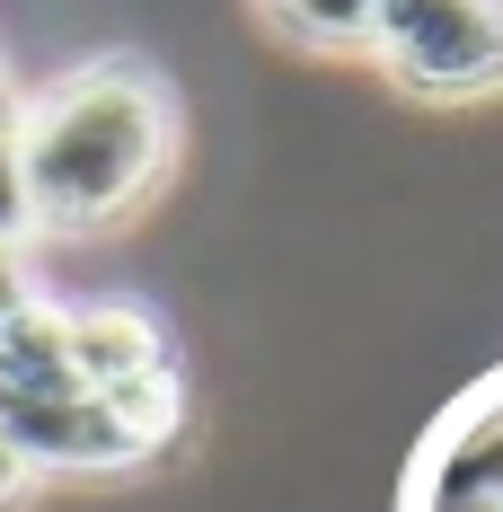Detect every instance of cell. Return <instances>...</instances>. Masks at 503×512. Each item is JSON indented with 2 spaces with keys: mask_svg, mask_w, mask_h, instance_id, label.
Listing matches in <instances>:
<instances>
[{
  "mask_svg": "<svg viewBox=\"0 0 503 512\" xmlns=\"http://www.w3.org/2000/svg\"><path fill=\"white\" fill-rule=\"evenodd\" d=\"M18 159H27L36 230L53 239L115 230L177 168V89L133 53L80 62L36 98H18Z\"/></svg>",
  "mask_w": 503,
  "mask_h": 512,
  "instance_id": "obj_1",
  "label": "cell"
},
{
  "mask_svg": "<svg viewBox=\"0 0 503 512\" xmlns=\"http://www.w3.org/2000/svg\"><path fill=\"white\" fill-rule=\"evenodd\" d=\"M362 53L406 98H433V106L495 98L503 89V0H389Z\"/></svg>",
  "mask_w": 503,
  "mask_h": 512,
  "instance_id": "obj_2",
  "label": "cell"
},
{
  "mask_svg": "<svg viewBox=\"0 0 503 512\" xmlns=\"http://www.w3.org/2000/svg\"><path fill=\"white\" fill-rule=\"evenodd\" d=\"M389 0H256V18L283 36V45H309V53H345V45H371Z\"/></svg>",
  "mask_w": 503,
  "mask_h": 512,
  "instance_id": "obj_3",
  "label": "cell"
},
{
  "mask_svg": "<svg viewBox=\"0 0 503 512\" xmlns=\"http://www.w3.org/2000/svg\"><path fill=\"white\" fill-rule=\"evenodd\" d=\"M36 239V204H27V159H18V115L0 124V248Z\"/></svg>",
  "mask_w": 503,
  "mask_h": 512,
  "instance_id": "obj_4",
  "label": "cell"
},
{
  "mask_svg": "<svg viewBox=\"0 0 503 512\" xmlns=\"http://www.w3.org/2000/svg\"><path fill=\"white\" fill-rule=\"evenodd\" d=\"M36 309V274H27V248H0V336Z\"/></svg>",
  "mask_w": 503,
  "mask_h": 512,
  "instance_id": "obj_5",
  "label": "cell"
},
{
  "mask_svg": "<svg viewBox=\"0 0 503 512\" xmlns=\"http://www.w3.org/2000/svg\"><path fill=\"white\" fill-rule=\"evenodd\" d=\"M27 486H36V468H27V451H18V442H9V433H0V512L18 504V495H27Z\"/></svg>",
  "mask_w": 503,
  "mask_h": 512,
  "instance_id": "obj_6",
  "label": "cell"
},
{
  "mask_svg": "<svg viewBox=\"0 0 503 512\" xmlns=\"http://www.w3.org/2000/svg\"><path fill=\"white\" fill-rule=\"evenodd\" d=\"M9 115H18V89H9V71H0V124H9Z\"/></svg>",
  "mask_w": 503,
  "mask_h": 512,
  "instance_id": "obj_7",
  "label": "cell"
}]
</instances>
